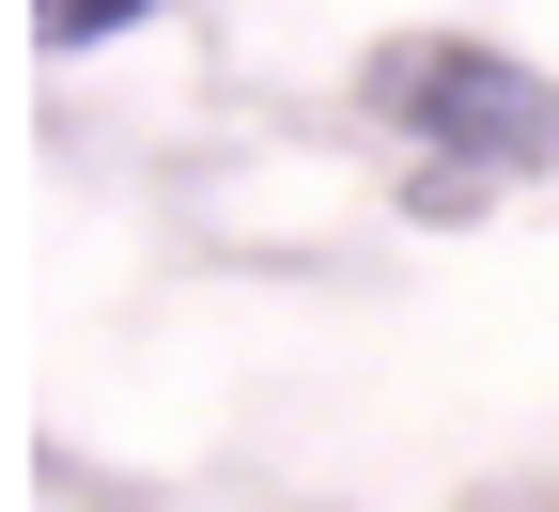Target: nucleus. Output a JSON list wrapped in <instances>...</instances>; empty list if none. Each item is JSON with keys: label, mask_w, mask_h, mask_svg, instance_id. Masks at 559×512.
Instances as JSON below:
<instances>
[{"label": "nucleus", "mask_w": 559, "mask_h": 512, "mask_svg": "<svg viewBox=\"0 0 559 512\" xmlns=\"http://www.w3.org/2000/svg\"><path fill=\"white\" fill-rule=\"evenodd\" d=\"M373 94H389L404 124L466 140V171H544V156H559V94L528 79V62H498V47H389ZM466 171H451V202H466Z\"/></svg>", "instance_id": "obj_1"}, {"label": "nucleus", "mask_w": 559, "mask_h": 512, "mask_svg": "<svg viewBox=\"0 0 559 512\" xmlns=\"http://www.w3.org/2000/svg\"><path fill=\"white\" fill-rule=\"evenodd\" d=\"M32 16H47L62 47H94V32H124V16H156V0H32Z\"/></svg>", "instance_id": "obj_2"}]
</instances>
